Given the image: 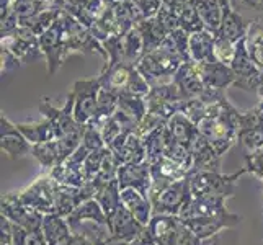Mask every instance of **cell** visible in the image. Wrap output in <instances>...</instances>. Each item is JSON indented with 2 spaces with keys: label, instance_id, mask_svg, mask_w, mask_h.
<instances>
[{
  "label": "cell",
  "instance_id": "obj_49",
  "mask_svg": "<svg viewBox=\"0 0 263 245\" xmlns=\"http://www.w3.org/2000/svg\"><path fill=\"white\" fill-rule=\"evenodd\" d=\"M72 245H108V243H100V242H92L85 237H80V235H74V240H72Z\"/></svg>",
  "mask_w": 263,
  "mask_h": 245
},
{
  "label": "cell",
  "instance_id": "obj_41",
  "mask_svg": "<svg viewBox=\"0 0 263 245\" xmlns=\"http://www.w3.org/2000/svg\"><path fill=\"white\" fill-rule=\"evenodd\" d=\"M232 8L250 23L263 16V0H229Z\"/></svg>",
  "mask_w": 263,
  "mask_h": 245
},
{
  "label": "cell",
  "instance_id": "obj_31",
  "mask_svg": "<svg viewBox=\"0 0 263 245\" xmlns=\"http://www.w3.org/2000/svg\"><path fill=\"white\" fill-rule=\"evenodd\" d=\"M144 56V40L138 26L123 34V62L136 66Z\"/></svg>",
  "mask_w": 263,
  "mask_h": 245
},
{
  "label": "cell",
  "instance_id": "obj_4",
  "mask_svg": "<svg viewBox=\"0 0 263 245\" xmlns=\"http://www.w3.org/2000/svg\"><path fill=\"white\" fill-rule=\"evenodd\" d=\"M102 82V88L110 90L116 95H139L147 97L151 92V85L147 80L141 76V72L136 69L133 64H126L120 62L111 69L102 70V74L98 76Z\"/></svg>",
  "mask_w": 263,
  "mask_h": 245
},
{
  "label": "cell",
  "instance_id": "obj_21",
  "mask_svg": "<svg viewBox=\"0 0 263 245\" xmlns=\"http://www.w3.org/2000/svg\"><path fill=\"white\" fill-rule=\"evenodd\" d=\"M203 84L208 90L224 92L228 87H234L235 76L231 66H226L222 62H206V64H196Z\"/></svg>",
  "mask_w": 263,
  "mask_h": 245
},
{
  "label": "cell",
  "instance_id": "obj_36",
  "mask_svg": "<svg viewBox=\"0 0 263 245\" xmlns=\"http://www.w3.org/2000/svg\"><path fill=\"white\" fill-rule=\"evenodd\" d=\"M247 49L255 66L263 72V16L250 25L247 34Z\"/></svg>",
  "mask_w": 263,
  "mask_h": 245
},
{
  "label": "cell",
  "instance_id": "obj_42",
  "mask_svg": "<svg viewBox=\"0 0 263 245\" xmlns=\"http://www.w3.org/2000/svg\"><path fill=\"white\" fill-rule=\"evenodd\" d=\"M235 51H237V43L226 40L221 34H214V56L217 62L231 66L235 56Z\"/></svg>",
  "mask_w": 263,
  "mask_h": 245
},
{
  "label": "cell",
  "instance_id": "obj_24",
  "mask_svg": "<svg viewBox=\"0 0 263 245\" xmlns=\"http://www.w3.org/2000/svg\"><path fill=\"white\" fill-rule=\"evenodd\" d=\"M43 234L46 245H72V234L66 217H61L56 213L46 214L43 219Z\"/></svg>",
  "mask_w": 263,
  "mask_h": 245
},
{
  "label": "cell",
  "instance_id": "obj_16",
  "mask_svg": "<svg viewBox=\"0 0 263 245\" xmlns=\"http://www.w3.org/2000/svg\"><path fill=\"white\" fill-rule=\"evenodd\" d=\"M0 149L13 160L26 157L33 150V144L4 113L0 116Z\"/></svg>",
  "mask_w": 263,
  "mask_h": 245
},
{
  "label": "cell",
  "instance_id": "obj_43",
  "mask_svg": "<svg viewBox=\"0 0 263 245\" xmlns=\"http://www.w3.org/2000/svg\"><path fill=\"white\" fill-rule=\"evenodd\" d=\"M106 154H108V147H103V149H100V150L92 152L87 157V160L84 162V174H85V178H87V183L93 181L97 178V175L100 174Z\"/></svg>",
  "mask_w": 263,
  "mask_h": 245
},
{
  "label": "cell",
  "instance_id": "obj_28",
  "mask_svg": "<svg viewBox=\"0 0 263 245\" xmlns=\"http://www.w3.org/2000/svg\"><path fill=\"white\" fill-rule=\"evenodd\" d=\"M228 213L226 201L213 198H196L193 196L192 201L181 211V219H193V217H204V216H217Z\"/></svg>",
  "mask_w": 263,
  "mask_h": 245
},
{
  "label": "cell",
  "instance_id": "obj_48",
  "mask_svg": "<svg viewBox=\"0 0 263 245\" xmlns=\"http://www.w3.org/2000/svg\"><path fill=\"white\" fill-rule=\"evenodd\" d=\"M40 2L46 8H59V10H66V0H40Z\"/></svg>",
  "mask_w": 263,
  "mask_h": 245
},
{
  "label": "cell",
  "instance_id": "obj_19",
  "mask_svg": "<svg viewBox=\"0 0 263 245\" xmlns=\"http://www.w3.org/2000/svg\"><path fill=\"white\" fill-rule=\"evenodd\" d=\"M108 228H110L111 240L131 243L139 237L141 232L146 229V225H142L124 206H121L108 219Z\"/></svg>",
  "mask_w": 263,
  "mask_h": 245
},
{
  "label": "cell",
  "instance_id": "obj_44",
  "mask_svg": "<svg viewBox=\"0 0 263 245\" xmlns=\"http://www.w3.org/2000/svg\"><path fill=\"white\" fill-rule=\"evenodd\" d=\"M100 133H102L105 146L110 147L111 144L123 134V128L120 126V123L116 121V118L111 116V118H108L102 126H100Z\"/></svg>",
  "mask_w": 263,
  "mask_h": 245
},
{
  "label": "cell",
  "instance_id": "obj_22",
  "mask_svg": "<svg viewBox=\"0 0 263 245\" xmlns=\"http://www.w3.org/2000/svg\"><path fill=\"white\" fill-rule=\"evenodd\" d=\"M193 165L190 170V175L198 172H221V156L201 134L198 136L192 146Z\"/></svg>",
  "mask_w": 263,
  "mask_h": 245
},
{
  "label": "cell",
  "instance_id": "obj_45",
  "mask_svg": "<svg viewBox=\"0 0 263 245\" xmlns=\"http://www.w3.org/2000/svg\"><path fill=\"white\" fill-rule=\"evenodd\" d=\"M246 168L247 174H253L263 181V146L246 156Z\"/></svg>",
  "mask_w": 263,
  "mask_h": 245
},
{
  "label": "cell",
  "instance_id": "obj_20",
  "mask_svg": "<svg viewBox=\"0 0 263 245\" xmlns=\"http://www.w3.org/2000/svg\"><path fill=\"white\" fill-rule=\"evenodd\" d=\"M221 5H222V20H221L219 31L216 34H221L232 43H239L242 40H246L252 23L234 10L229 0H221Z\"/></svg>",
  "mask_w": 263,
  "mask_h": 245
},
{
  "label": "cell",
  "instance_id": "obj_17",
  "mask_svg": "<svg viewBox=\"0 0 263 245\" xmlns=\"http://www.w3.org/2000/svg\"><path fill=\"white\" fill-rule=\"evenodd\" d=\"M116 178L121 190L133 188L149 198L152 188V170L149 160H144L139 163H128V165L120 167Z\"/></svg>",
  "mask_w": 263,
  "mask_h": 245
},
{
  "label": "cell",
  "instance_id": "obj_9",
  "mask_svg": "<svg viewBox=\"0 0 263 245\" xmlns=\"http://www.w3.org/2000/svg\"><path fill=\"white\" fill-rule=\"evenodd\" d=\"M0 214L5 216L8 221L15 225L26 231H41L43 229V219L44 214L38 213L33 208L26 206L20 198L18 193H5L0 198Z\"/></svg>",
  "mask_w": 263,
  "mask_h": 245
},
{
  "label": "cell",
  "instance_id": "obj_1",
  "mask_svg": "<svg viewBox=\"0 0 263 245\" xmlns=\"http://www.w3.org/2000/svg\"><path fill=\"white\" fill-rule=\"evenodd\" d=\"M198 129L222 157L237 142L239 111L229 103L228 98L222 97L210 105L206 116L198 124Z\"/></svg>",
  "mask_w": 263,
  "mask_h": 245
},
{
  "label": "cell",
  "instance_id": "obj_7",
  "mask_svg": "<svg viewBox=\"0 0 263 245\" xmlns=\"http://www.w3.org/2000/svg\"><path fill=\"white\" fill-rule=\"evenodd\" d=\"M0 46L2 49L10 51L22 64H31L44 58L40 46V38L26 26H20L10 34H4L0 40Z\"/></svg>",
  "mask_w": 263,
  "mask_h": 245
},
{
  "label": "cell",
  "instance_id": "obj_37",
  "mask_svg": "<svg viewBox=\"0 0 263 245\" xmlns=\"http://www.w3.org/2000/svg\"><path fill=\"white\" fill-rule=\"evenodd\" d=\"M31 156L38 160V163L43 168H49L52 170L54 167L61 165V159H59V149H58V142L56 141H49V142H43V144H34Z\"/></svg>",
  "mask_w": 263,
  "mask_h": 245
},
{
  "label": "cell",
  "instance_id": "obj_2",
  "mask_svg": "<svg viewBox=\"0 0 263 245\" xmlns=\"http://www.w3.org/2000/svg\"><path fill=\"white\" fill-rule=\"evenodd\" d=\"M183 62L185 59L174 48H170L167 43H162L157 49L144 54L136 64V69L141 72V76L147 80L151 87H157L174 80V76Z\"/></svg>",
  "mask_w": 263,
  "mask_h": 245
},
{
  "label": "cell",
  "instance_id": "obj_39",
  "mask_svg": "<svg viewBox=\"0 0 263 245\" xmlns=\"http://www.w3.org/2000/svg\"><path fill=\"white\" fill-rule=\"evenodd\" d=\"M178 23H180V28L185 30L186 33H196V31H201L204 30V25L199 18V13L196 10V7L193 2H188L183 5L178 16Z\"/></svg>",
  "mask_w": 263,
  "mask_h": 245
},
{
  "label": "cell",
  "instance_id": "obj_10",
  "mask_svg": "<svg viewBox=\"0 0 263 245\" xmlns=\"http://www.w3.org/2000/svg\"><path fill=\"white\" fill-rule=\"evenodd\" d=\"M40 113L43 115V118L54 126V129L58 133V139L64 138V136L70 134L72 131H76L79 124L74 118V93L69 92L67 98H66V103L62 108H56L54 105H51L49 98H41L40 100Z\"/></svg>",
  "mask_w": 263,
  "mask_h": 245
},
{
  "label": "cell",
  "instance_id": "obj_34",
  "mask_svg": "<svg viewBox=\"0 0 263 245\" xmlns=\"http://www.w3.org/2000/svg\"><path fill=\"white\" fill-rule=\"evenodd\" d=\"M49 177L62 185H69V186H77L82 188L87 185V178L84 174V167H76V165H69V163H62L51 170Z\"/></svg>",
  "mask_w": 263,
  "mask_h": 245
},
{
  "label": "cell",
  "instance_id": "obj_15",
  "mask_svg": "<svg viewBox=\"0 0 263 245\" xmlns=\"http://www.w3.org/2000/svg\"><path fill=\"white\" fill-rule=\"evenodd\" d=\"M108 149L111 150L118 167L147 160V154H146V147H144L142 138L136 131L123 133Z\"/></svg>",
  "mask_w": 263,
  "mask_h": 245
},
{
  "label": "cell",
  "instance_id": "obj_14",
  "mask_svg": "<svg viewBox=\"0 0 263 245\" xmlns=\"http://www.w3.org/2000/svg\"><path fill=\"white\" fill-rule=\"evenodd\" d=\"M52 186H54V199H56V214L61 217H69L87 199L95 198V190L88 183L82 188H77V186L62 185L52 180Z\"/></svg>",
  "mask_w": 263,
  "mask_h": 245
},
{
  "label": "cell",
  "instance_id": "obj_26",
  "mask_svg": "<svg viewBox=\"0 0 263 245\" xmlns=\"http://www.w3.org/2000/svg\"><path fill=\"white\" fill-rule=\"evenodd\" d=\"M121 203L142 225H147L151 222L154 216L152 201L147 196L139 193L138 190H121Z\"/></svg>",
  "mask_w": 263,
  "mask_h": 245
},
{
  "label": "cell",
  "instance_id": "obj_8",
  "mask_svg": "<svg viewBox=\"0 0 263 245\" xmlns=\"http://www.w3.org/2000/svg\"><path fill=\"white\" fill-rule=\"evenodd\" d=\"M102 90V82L95 79L77 80L70 92L74 93V118L79 124H88L93 120L98 106V95Z\"/></svg>",
  "mask_w": 263,
  "mask_h": 245
},
{
  "label": "cell",
  "instance_id": "obj_18",
  "mask_svg": "<svg viewBox=\"0 0 263 245\" xmlns=\"http://www.w3.org/2000/svg\"><path fill=\"white\" fill-rule=\"evenodd\" d=\"M183 228L185 222L180 216L159 213H154L151 222L147 224V231L157 245H177Z\"/></svg>",
  "mask_w": 263,
  "mask_h": 245
},
{
  "label": "cell",
  "instance_id": "obj_27",
  "mask_svg": "<svg viewBox=\"0 0 263 245\" xmlns=\"http://www.w3.org/2000/svg\"><path fill=\"white\" fill-rule=\"evenodd\" d=\"M167 133L170 136V139H174L175 142L183 144L186 147H192L193 142L199 136L198 126L190 121L183 113H175L170 118L167 123Z\"/></svg>",
  "mask_w": 263,
  "mask_h": 245
},
{
  "label": "cell",
  "instance_id": "obj_3",
  "mask_svg": "<svg viewBox=\"0 0 263 245\" xmlns=\"http://www.w3.org/2000/svg\"><path fill=\"white\" fill-rule=\"evenodd\" d=\"M246 174V167L229 175H224L221 172H198L192 175V193L196 198H213L226 201L237 195V180Z\"/></svg>",
  "mask_w": 263,
  "mask_h": 245
},
{
  "label": "cell",
  "instance_id": "obj_30",
  "mask_svg": "<svg viewBox=\"0 0 263 245\" xmlns=\"http://www.w3.org/2000/svg\"><path fill=\"white\" fill-rule=\"evenodd\" d=\"M16 126L33 146L34 144H43V142H49V141L58 139L56 129H54V126L46 120V118H43V120L38 123H18Z\"/></svg>",
  "mask_w": 263,
  "mask_h": 245
},
{
  "label": "cell",
  "instance_id": "obj_46",
  "mask_svg": "<svg viewBox=\"0 0 263 245\" xmlns=\"http://www.w3.org/2000/svg\"><path fill=\"white\" fill-rule=\"evenodd\" d=\"M0 245H13V224L0 214Z\"/></svg>",
  "mask_w": 263,
  "mask_h": 245
},
{
  "label": "cell",
  "instance_id": "obj_32",
  "mask_svg": "<svg viewBox=\"0 0 263 245\" xmlns=\"http://www.w3.org/2000/svg\"><path fill=\"white\" fill-rule=\"evenodd\" d=\"M95 199L98 201V204L102 206V210L105 211L106 217L110 219V217L123 206L121 188H120V183H118V178L111 180L110 183L105 185L102 190H98V193L95 195Z\"/></svg>",
  "mask_w": 263,
  "mask_h": 245
},
{
  "label": "cell",
  "instance_id": "obj_51",
  "mask_svg": "<svg viewBox=\"0 0 263 245\" xmlns=\"http://www.w3.org/2000/svg\"><path fill=\"white\" fill-rule=\"evenodd\" d=\"M106 4H110V5H113V4H116V2H120V0H105Z\"/></svg>",
  "mask_w": 263,
  "mask_h": 245
},
{
  "label": "cell",
  "instance_id": "obj_29",
  "mask_svg": "<svg viewBox=\"0 0 263 245\" xmlns=\"http://www.w3.org/2000/svg\"><path fill=\"white\" fill-rule=\"evenodd\" d=\"M195 4L199 18L204 25V30L216 34L219 31L222 20V5L221 0H192Z\"/></svg>",
  "mask_w": 263,
  "mask_h": 245
},
{
  "label": "cell",
  "instance_id": "obj_40",
  "mask_svg": "<svg viewBox=\"0 0 263 245\" xmlns=\"http://www.w3.org/2000/svg\"><path fill=\"white\" fill-rule=\"evenodd\" d=\"M8 7L16 13L20 25L31 20V18L36 16L40 12L46 10V7H44L40 0H12V2L8 4Z\"/></svg>",
  "mask_w": 263,
  "mask_h": 245
},
{
  "label": "cell",
  "instance_id": "obj_12",
  "mask_svg": "<svg viewBox=\"0 0 263 245\" xmlns=\"http://www.w3.org/2000/svg\"><path fill=\"white\" fill-rule=\"evenodd\" d=\"M186 228L192 231L198 239L208 240L213 239L222 229L237 228L242 222V217L234 213H224L217 216H204V217H193V219H181Z\"/></svg>",
  "mask_w": 263,
  "mask_h": 245
},
{
  "label": "cell",
  "instance_id": "obj_6",
  "mask_svg": "<svg viewBox=\"0 0 263 245\" xmlns=\"http://www.w3.org/2000/svg\"><path fill=\"white\" fill-rule=\"evenodd\" d=\"M231 69L235 76L234 87L249 93L260 92V88L263 87V72L255 66V62L250 58L247 49V38L237 43V51H235Z\"/></svg>",
  "mask_w": 263,
  "mask_h": 245
},
{
  "label": "cell",
  "instance_id": "obj_25",
  "mask_svg": "<svg viewBox=\"0 0 263 245\" xmlns=\"http://www.w3.org/2000/svg\"><path fill=\"white\" fill-rule=\"evenodd\" d=\"M190 59L195 64H206V62H216L214 56V34L208 30H201L190 34L188 41Z\"/></svg>",
  "mask_w": 263,
  "mask_h": 245
},
{
  "label": "cell",
  "instance_id": "obj_50",
  "mask_svg": "<svg viewBox=\"0 0 263 245\" xmlns=\"http://www.w3.org/2000/svg\"><path fill=\"white\" fill-rule=\"evenodd\" d=\"M203 245H219V242H217V235H216V237H213V239L204 240V242H203Z\"/></svg>",
  "mask_w": 263,
  "mask_h": 245
},
{
  "label": "cell",
  "instance_id": "obj_38",
  "mask_svg": "<svg viewBox=\"0 0 263 245\" xmlns=\"http://www.w3.org/2000/svg\"><path fill=\"white\" fill-rule=\"evenodd\" d=\"M118 108L138 121V124H141V121L147 115V100L146 97L139 95H120V106Z\"/></svg>",
  "mask_w": 263,
  "mask_h": 245
},
{
  "label": "cell",
  "instance_id": "obj_5",
  "mask_svg": "<svg viewBox=\"0 0 263 245\" xmlns=\"http://www.w3.org/2000/svg\"><path fill=\"white\" fill-rule=\"evenodd\" d=\"M192 175L181 178L178 181L162 188L159 193L149 196L154 206V213L180 216L186 204L192 201Z\"/></svg>",
  "mask_w": 263,
  "mask_h": 245
},
{
  "label": "cell",
  "instance_id": "obj_11",
  "mask_svg": "<svg viewBox=\"0 0 263 245\" xmlns=\"http://www.w3.org/2000/svg\"><path fill=\"white\" fill-rule=\"evenodd\" d=\"M18 198L22 201L36 210L41 214H54L56 213V199H54V186L52 178L49 175L41 177L30 186H26L22 192H18Z\"/></svg>",
  "mask_w": 263,
  "mask_h": 245
},
{
  "label": "cell",
  "instance_id": "obj_35",
  "mask_svg": "<svg viewBox=\"0 0 263 245\" xmlns=\"http://www.w3.org/2000/svg\"><path fill=\"white\" fill-rule=\"evenodd\" d=\"M142 142H144V147H146L149 163L159 160L160 157H164L165 146H167V124L159 126V128L146 134L142 138Z\"/></svg>",
  "mask_w": 263,
  "mask_h": 245
},
{
  "label": "cell",
  "instance_id": "obj_13",
  "mask_svg": "<svg viewBox=\"0 0 263 245\" xmlns=\"http://www.w3.org/2000/svg\"><path fill=\"white\" fill-rule=\"evenodd\" d=\"M40 46H41V51L44 54V59H46V62H48L49 76H54L61 69V66L64 64L67 56H70L67 48H66L61 26L58 22L54 23L46 33H43L40 36Z\"/></svg>",
  "mask_w": 263,
  "mask_h": 245
},
{
  "label": "cell",
  "instance_id": "obj_33",
  "mask_svg": "<svg viewBox=\"0 0 263 245\" xmlns=\"http://www.w3.org/2000/svg\"><path fill=\"white\" fill-rule=\"evenodd\" d=\"M118 106H120V95H116L106 88H102L100 90V95H98L97 113L93 116V120L88 124H93L95 128L100 129V126H102L108 118H111L116 113Z\"/></svg>",
  "mask_w": 263,
  "mask_h": 245
},
{
  "label": "cell",
  "instance_id": "obj_23",
  "mask_svg": "<svg viewBox=\"0 0 263 245\" xmlns=\"http://www.w3.org/2000/svg\"><path fill=\"white\" fill-rule=\"evenodd\" d=\"M174 84L180 88V92L185 100L199 98L206 92V87L203 84L201 77H199V72L193 61L183 62V64L180 66L177 74L174 76Z\"/></svg>",
  "mask_w": 263,
  "mask_h": 245
},
{
  "label": "cell",
  "instance_id": "obj_47",
  "mask_svg": "<svg viewBox=\"0 0 263 245\" xmlns=\"http://www.w3.org/2000/svg\"><path fill=\"white\" fill-rule=\"evenodd\" d=\"M0 56H2V74H8V72H13V70H16L18 67L22 66V62L18 61L10 51L2 49Z\"/></svg>",
  "mask_w": 263,
  "mask_h": 245
}]
</instances>
